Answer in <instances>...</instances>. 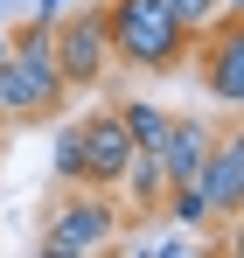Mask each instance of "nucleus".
I'll return each mask as SVG.
<instances>
[{
	"label": "nucleus",
	"instance_id": "f257e3e1",
	"mask_svg": "<svg viewBox=\"0 0 244 258\" xmlns=\"http://www.w3.org/2000/svg\"><path fill=\"white\" fill-rule=\"evenodd\" d=\"M70 105V84L49 56V28H21L7 35V56H0V126H28V119H56Z\"/></svg>",
	"mask_w": 244,
	"mask_h": 258
},
{
	"label": "nucleus",
	"instance_id": "f03ea898",
	"mask_svg": "<svg viewBox=\"0 0 244 258\" xmlns=\"http://www.w3.org/2000/svg\"><path fill=\"white\" fill-rule=\"evenodd\" d=\"M105 35H112V63H133V70H181L189 63V28L167 14L161 0H105Z\"/></svg>",
	"mask_w": 244,
	"mask_h": 258
},
{
	"label": "nucleus",
	"instance_id": "7ed1b4c3",
	"mask_svg": "<svg viewBox=\"0 0 244 258\" xmlns=\"http://www.w3.org/2000/svg\"><path fill=\"white\" fill-rule=\"evenodd\" d=\"M112 230H119V203L105 188H91V181H70L63 203L42 223V251L49 258H84V251H105Z\"/></svg>",
	"mask_w": 244,
	"mask_h": 258
},
{
	"label": "nucleus",
	"instance_id": "20e7f679",
	"mask_svg": "<svg viewBox=\"0 0 244 258\" xmlns=\"http://www.w3.org/2000/svg\"><path fill=\"white\" fill-rule=\"evenodd\" d=\"M49 56L70 91H98L112 77V35H105V7H63L49 21Z\"/></svg>",
	"mask_w": 244,
	"mask_h": 258
},
{
	"label": "nucleus",
	"instance_id": "39448f33",
	"mask_svg": "<svg viewBox=\"0 0 244 258\" xmlns=\"http://www.w3.org/2000/svg\"><path fill=\"white\" fill-rule=\"evenodd\" d=\"M189 56L203 63V91L223 112H244V14H216L203 35L189 42Z\"/></svg>",
	"mask_w": 244,
	"mask_h": 258
},
{
	"label": "nucleus",
	"instance_id": "423d86ee",
	"mask_svg": "<svg viewBox=\"0 0 244 258\" xmlns=\"http://www.w3.org/2000/svg\"><path fill=\"white\" fill-rule=\"evenodd\" d=\"M196 188L209 196V210H216V223H237V216H244V126L216 133L209 161L196 168Z\"/></svg>",
	"mask_w": 244,
	"mask_h": 258
},
{
	"label": "nucleus",
	"instance_id": "0eeeda50",
	"mask_svg": "<svg viewBox=\"0 0 244 258\" xmlns=\"http://www.w3.org/2000/svg\"><path fill=\"white\" fill-rule=\"evenodd\" d=\"M77 147H84V181L91 188H119L126 161H133V133L119 126V112H84L77 119Z\"/></svg>",
	"mask_w": 244,
	"mask_h": 258
},
{
	"label": "nucleus",
	"instance_id": "6e6552de",
	"mask_svg": "<svg viewBox=\"0 0 244 258\" xmlns=\"http://www.w3.org/2000/svg\"><path fill=\"white\" fill-rule=\"evenodd\" d=\"M209 147H216V126L209 119H174L167 112V133H161V168H167V181H196V168L209 161Z\"/></svg>",
	"mask_w": 244,
	"mask_h": 258
},
{
	"label": "nucleus",
	"instance_id": "1a4fd4ad",
	"mask_svg": "<svg viewBox=\"0 0 244 258\" xmlns=\"http://www.w3.org/2000/svg\"><path fill=\"white\" fill-rule=\"evenodd\" d=\"M119 188L133 196V210H161V188H167V168H161V154H154V147H133V161H126Z\"/></svg>",
	"mask_w": 244,
	"mask_h": 258
},
{
	"label": "nucleus",
	"instance_id": "9d476101",
	"mask_svg": "<svg viewBox=\"0 0 244 258\" xmlns=\"http://www.w3.org/2000/svg\"><path fill=\"white\" fill-rule=\"evenodd\" d=\"M161 210L174 216L181 230H223V223H216V210H209V196L196 188V181H167V188H161Z\"/></svg>",
	"mask_w": 244,
	"mask_h": 258
},
{
	"label": "nucleus",
	"instance_id": "9b49d317",
	"mask_svg": "<svg viewBox=\"0 0 244 258\" xmlns=\"http://www.w3.org/2000/svg\"><path fill=\"white\" fill-rule=\"evenodd\" d=\"M119 112V126L133 133V147H161V133H167V112L154 105V98H126V105H112Z\"/></svg>",
	"mask_w": 244,
	"mask_h": 258
},
{
	"label": "nucleus",
	"instance_id": "f8f14e48",
	"mask_svg": "<svg viewBox=\"0 0 244 258\" xmlns=\"http://www.w3.org/2000/svg\"><path fill=\"white\" fill-rule=\"evenodd\" d=\"M49 174L70 188V181H84V147H77V119H63L56 126V147H49Z\"/></svg>",
	"mask_w": 244,
	"mask_h": 258
},
{
	"label": "nucleus",
	"instance_id": "ddd939ff",
	"mask_svg": "<svg viewBox=\"0 0 244 258\" xmlns=\"http://www.w3.org/2000/svg\"><path fill=\"white\" fill-rule=\"evenodd\" d=\"M167 14H174V21H181V28H189V35H203L209 21H216V14H223V7H216V0H161Z\"/></svg>",
	"mask_w": 244,
	"mask_h": 258
},
{
	"label": "nucleus",
	"instance_id": "4468645a",
	"mask_svg": "<svg viewBox=\"0 0 244 258\" xmlns=\"http://www.w3.org/2000/svg\"><path fill=\"white\" fill-rule=\"evenodd\" d=\"M147 251H161V258H189L196 244H189V237H161V244H147Z\"/></svg>",
	"mask_w": 244,
	"mask_h": 258
}]
</instances>
